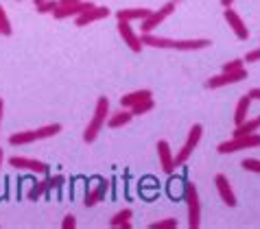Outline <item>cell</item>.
<instances>
[{"mask_svg": "<svg viewBox=\"0 0 260 229\" xmlns=\"http://www.w3.org/2000/svg\"><path fill=\"white\" fill-rule=\"evenodd\" d=\"M35 140H38L35 131H18V133L9 135V144L11 146H26V144H33Z\"/></svg>", "mask_w": 260, "mask_h": 229, "instance_id": "19", "label": "cell"}, {"mask_svg": "<svg viewBox=\"0 0 260 229\" xmlns=\"http://www.w3.org/2000/svg\"><path fill=\"white\" fill-rule=\"evenodd\" d=\"M212 42L206 37L199 40H175V48L173 51H201V48H210Z\"/></svg>", "mask_w": 260, "mask_h": 229, "instance_id": "17", "label": "cell"}, {"mask_svg": "<svg viewBox=\"0 0 260 229\" xmlns=\"http://www.w3.org/2000/svg\"><path fill=\"white\" fill-rule=\"evenodd\" d=\"M92 7H94V3H90V0H79V3H75V5H68V7H57V9L53 11V18H55V20H68V18H77V16H81V13L90 11Z\"/></svg>", "mask_w": 260, "mask_h": 229, "instance_id": "8", "label": "cell"}, {"mask_svg": "<svg viewBox=\"0 0 260 229\" xmlns=\"http://www.w3.org/2000/svg\"><path fill=\"white\" fill-rule=\"evenodd\" d=\"M258 123H260V116H258Z\"/></svg>", "mask_w": 260, "mask_h": 229, "instance_id": "41", "label": "cell"}, {"mask_svg": "<svg viewBox=\"0 0 260 229\" xmlns=\"http://www.w3.org/2000/svg\"><path fill=\"white\" fill-rule=\"evenodd\" d=\"M260 146V135L254 131L249 135H241V138H232L228 142H221L219 144V151L221 155H228V153H236V151H247V148H258Z\"/></svg>", "mask_w": 260, "mask_h": 229, "instance_id": "3", "label": "cell"}, {"mask_svg": "<svg viewBox=\"0 0 260 229\" xmlns=\"http://www.w3.org/2000/svg\"><path fill=\"white\" fill-rule=\"evenodd\" d=\"M153 107H155V101H153V98H149V101H142V103H138V105H134L129 111H132L134 116H142V113H149L151 109H153Z\"/></svg>", "mask_w": 260, "mask_h": 229, "instance_id": "26", "label": "cell"}, {"mask_svg": "<svg viewBox=\"0 0 260 229\" xmlns=\"http://www.w3.org/2000/svg\"><path fill=\"white\" fill-rule=\"evenodd\" d=\"M258 129H260L258 118H247L245 123L236 125V129H234V138H241V135H249V133L258 131Z\"/></svg>", "mask_w": 260, "mask_h": 229, "instance_id": "21", "label": "cell"}, {"mask_svg": "<svg viewBox=\"0 0 260 229\" xmlns=\"http://www.w3.org/2000/svg\"><path fill=\"white\" fill-rule=\"evenodd\" d=\"M223 18H225V22H228V26L234 31V35L238 40H249V28L245 26V22H243V18L238 16V13L232 9V7H225V11H223Z\"/></svg>", "mask_w": 260, "mask_h": 229, "instance_id": "10", "label": "cell"}, {"mask_svg": "<svg viewBox=\"0 0 260 229\" xmlns=\"http://www.w3.org/2000/svg\"><path fill=\"white\" fill-rule=\"evenodd\" d=\"M214 185H216V190H219V197H221V201L225 203L228 207H236V195H234V190H232V185H230L228 181V177L225 175H216L214 177Z\"/></svg>", "mask_w": 260, "mask_h": 229, "instance_id": "11", "label": "cell"}, {"mask_svg": "<svg viewBox=\"0 0 260 229\" xmlns=\"http://www.w3.org/2000/svg\"><path fill=\"white\" fill-rule=\"evenodd\" d=\"M177 218H164L157 223H151V229H177Z\"/></svg>", "mask_w": 260, "mask_h": 229, "instance_id": "27", "label": "cell"}, {"mask_svg": "<svg viewBox=\"0 0 260 229\" xmlns=\"http://www.w3.org/2000/svg\"><path fill=\"white\" fill-rule=\"evenodd\" d=\"M110 9L107 7H99V5H94L90 11H85V13H81V16H77V26H88V24H92V22H99V20H105L107 16H110Z\"/></svg>", "mask_w": 260, "mask_h": 229, "instance_id": "12", "label": "cell"}, {"mask_svg": "<svg viewBox=\"0 0 260 229\" xmlns=\"http://www.w3.org/2000/svg\"><path fill=\"white\" fill-rule=\"evenodd\" d=\"M61 183H63V175L48 177V179H46V192H50V190H57V188H61Z\"/></svg>", "mask_w": 260, "mask_h": 229, "instance_id": "31", "label": "cell"}, {"mask_svg": "<svg viewBox=\"0 0 260 229\" xmlns=\"http://www.w3.org/2000/svg\"><path fill=\"white\" fill-rule=\"evenodd\" d=\"M249 105H251L249 94H245V96L241 98V101L236 103V111H234V123H236V125H241V123H245V120H247Z\"/></svg>", "mask_w": 260, "mask_h": 229, "instance_id": "20", "label": "cell"}, {"mask_svg": "<svg viewBox=\"0 0 260 229\" xmlns=\"http://www.w3.org/2000/svg\"><path fill=\"white\" fill-rule=\"evenodd\" d=\"M232 3H234V0H221L223 7H232Z\"/></svg>", "mask_w": 260, "mask_h": 229, "instance_id": "37", "label": "cell"}, {"mask_svg": "<svg viewBox=\"0 0 260 229\" xmlns=\"http://www.w3.org/2000/svg\"><path fill=\"white\" fill-rule=\"evenodd\" d=\"M173 3H175V5H177V3H182V0H173Z\"/></svg>", "mask_w": 260, "mask_h": 229, "instance_id": "40", "label": "cell"}, {"mask_svg": "<svg viewBox=\"0 0 260 229\" xmlns=\"http://www.w3.org/2000/svg\"><path fill=\"white\" fill-rule=\"evenodd\" d=\"M241 166L245 170H249V173H260V160H256V157H247V160H243Z\"/></svg>", "mask_w": 260, "mask_h": 229, "instance_id": "28", "label": "cell"}, {"mask_svg": "<svg viewBox=\"0 0 260 229\" xmlns=\"http://www.w3.org/2000/svg\"><path fill=\"white\" fill-rule=\"evenodd\" d=\"M243 61H245V63H256V61H260V48H254V51H249L247 55H245Z\"/></svg>", "mask_w": 260, "mask_h": 229, "instance_id": "32", "label": "cell"}, {"mask_svg": "<svg viewBox=\"0 0 260 229\" xmlns=\"http://www.w3.org/2000/svg\"><path fill=\"white\" fill-rule=\"evenodd\" d=\"M247 94H249L251 101H260V88H251V90L247 92Z\"/></svg>", "mask_w": 260, "mask_h": 229, "instance_id": "34", "label": "cell"}, {"mask_svg": "<svg viewBox=\"0 0 260 229\" xmlns=\"http://www.w3.org/2000/svg\"><path fill=\"white\" fill-rule=\"evenodd\" d=\"M79 0H57V7H68V5H75Z\"/></svg>", "mask_w": 260, "mask_h": 229, "instance_id": "35", "label": "cell"}, {"mask_svg": "<svg viewBox=\"0 0 260 229\" xmlns=\"http://www.w3.org/2000/svg\"><path fill=\"white\" fill-rule=\"evenodd\" d=\"M42 195H46V179H42V181L33 183L31 188H28V192H26V199H28V201H38Z\"/></svg>", "mask_w": 260, "mask_h": 229, "instance_id": "24", "label": "cell"}, {"mask_svg": "<svg viewBox=\"0 0 260 229\" xmlns=\"http://www.w3.org/2000/svg\"><path fill=\"white\" fill-rule=\"evenodd\" d=\"M149 98H153V92L151 90H136V92H132V94L120 98V107L122 109H132L134 105H138L142 101H149Z\"/></svg>", "mask_w": 260, "mask_h": 229, "instance_id": "15", "label": "cell"}, {"mask_svg": "<svg viewBox=\"0 0 260 229\" xmlns=\"http://www.w3.org/2000/svg\"><path fill=\"white\" fill-rule=\"evenodd\" d=\"M243 68H245L243 59H232V61H228L225 66H223V72H238V70H243Z\"/></svg>", "mask_w": 260, "mask_h": 229, "instance_id": "30", "label": "cell"}, {"mask_svg": "<svg viewBox=\"0 0 260 229\" xmlns=\"http://www.w3.org/2000/svg\"><path fill=\"white\" fill-rule=\"evenodd\" d=\"M173 13H175V3H173V0H171V3L162 5V7H160V9H157V11H151V16H149L147 20H142V26H140V31H142V33H151V31H153L155 26H160V24L164 22L166 18H171Z\"/></svg>", "mask_w": 260, "mask_h": 229, "instance_id": "5", "label": "cell"}, {"mask_svg": "<svg viewBox=\"0 0 260 229\" xmlns=\"http://www.w3.org/2000/svg\"><path fill=\"white\" fill-rule=\"evenodd\" d=\"M11 33H13V28H11V20H9V16H7L5 7L0 5V35H5V37H9Z\"/></svg>", "mask_w": 260, "mask_h": 229, "instance_id": "25", "label": "cell"}, {"mask_svg": "<svg viewBox=\"0 0 260 229\" xmlns=\"http://www.w3.org/2000/svg\"><path fill=\"white\" fill-rule=\"evenodd\" d=\"M61 227H63V229H75V227H77V218L72 216V214H68V216H63Z\"/></svg>", "mask_w": 260, "mask_h": 229, "instance_id": "33", "label": "cell"}, {"mask_svg": "<svg viewBox=\"0 0 260 229\" xmlns=\"http://www.w3.org/2000/svg\"><path fill=\"white\" fill-rule=\"evenodd\" d=\"M107 190H110V183H107V181H101L92 190H88V195H85V199H83L85 207H94L96 203H101V201H103V197L107 195Z\"/></svg>", "mask_w": 260, "mask_h": 229, "instance_id": "16", "label": "cell"}, {"mask_svg": "<svg viewBox=\"0 0 260 229\" xmlns=\"http://www.w3.org/2000/svg\"><path fill=\"white\" fill-rule=\"evenodd\" d=\"M201 135H204V127H201V125H192V127H190V131H188V138H186V142H184V146L179 148V153H177V155H173L175 168H177V166H184V164L190 160V155H192L194 148H197L199 140H201Z\"/></svg>", "mask_w": 260, "mask_h": 229, "instance_id": "2", "label": "cell"}, {"mask_svg": "<svg viewBox=\"0 0 260 229\" xmlns=\"http://www.w3.org/2000/svg\"><path fill=\"white\" fill-rule=\"evenodd\" d=\"M186 205H188V227L197 229L201 225V203H199V192L192 183L186 185Z\"/></svg>", "mask_w": 260, "mask_h": 229, "instance_id": "4", "label": "cell"}, {"mask_svg": "<svg viewBox=\"0 0 260 229\" xmlns=\"http://www.w3.org/2000/svg\"><path fill=\"white\" fill-rule=\"evenodd\" d=\"M61 131V125L59 123H53V125H44L40 129H35V135H38V140H46V138H53Z\"/></svg>", "mask_w": 260, "mask_h": 229, "instance_id": "23", "label": "cell"}, {"mask_svg": "<svg viewBox=\"0 0 260 229\" xmlns=\"http://www.w3.org/2000/svg\"><path fill=\"white\" fill-rule=\"evenodd\" d=\"M33 3H35V5H40V3H44V0H33Z\"/></svg>", "mask_w": 260, "mask_h": 229, "instance_id": "39", "label": "cell"}, {"mask_svg": "<svg viewBox=\"0 0 260 229\" xmlns=\"http://www.w3.org/2000/svg\"><path fill=\"white\" fill-rule=\"evenodd\" d=\"M243 79H247V70H238V72H221L216 77H210L206 81V88L208 90H219V88H225V85H232V83H238L243 81Z\"/></svg>", "mask_w": 260, "mask_h": 229, "instance_id": "7", "label": "cell"}, {"mask_svg": "<svg viewBox=\"0 0 260 229\" xmlns=\"http://www.w3.org/2000/svg\"><path fill=\"white\" fill-rule=\"evenodd\" d=\"M132 216H134V212L129 210V207H125V210H120L116 216L110 220V225L112 227H122V229H132V223H129V218Z\"/></svg>", "mask_w": 260, "mask_h": 229, "instance_id": "22", "label": "cell"}, {"mask_svg": "<svg viewBox=\"0 0 260 229\" xmlns=\"http://www.w3.org/2000/svg\"><path fill=\"white\" fill-rule=\"evenodd\" d=\"M9 166H13L16 170H31L35 175H46L48 173V164L33 160V157H24V155H13L9 157Z\"/></svg>", "mask_w": 260, "mask_h": 229, "instance_id": "6", "label": "cell"}, {"mask_svg": "<svg viewBox=\"0 0 260 229\" xmlns=\"http://www.w3.org/2000/svg\"><path fill=\"white\" fill-rule=\"evenodd\" d=\"M153 9H147V7H132V9H118L116 11V20H122V22H136V20H147L151 16Z\"/></svg>", "mask_w": 260, "mask_h": 229, "instance_id": "14", "label": "cell"}, {"mask_svg": "<svg viewBox=\"0 0 260 229\" xmlns=\"http://www.w3.org/2000/svg\"><path fill=\"white\" fill-rule=\"evenodd\" d=\"M35 9H38V13H53L57 9V0H44V3L35 5Z\"/></svg>", "mask_w": 260, "mask_h": 229, "instance_id": "29", "label": "cell"}, {"mask_svg": "<svg viewBox=\"0 0 260 229\" xmlns=\"http://www.w3.org/2000/svg\"><path fill=\"white\" fill-rule=\"evenodd\" d=\"M118 35L122 37V42L132 48L134 53H142V48H144V44H142V40H140V35L134 31V26H132V22H122V20H118Z\"/></svg>", "mask_w": 260, "mask_h": 229, "instance_id": "9", "label": "cell"}, {"mask_svg": "<svg viewBox=\"0 0 260 229\" xmlns=\"http://www.w3.org/2000/svg\"><path fill=\"white\" fill-rule=\"evenodd\" d=\"M3 111H5V103H3V98H0V123H3Z\"/></svg>", "mask_w": 260, "mask_h": 229, "instance_id": "36", "label": "cell"}, {"mask_svg": "<svg viewBox=\"0 0 260 229\" xmlns=\"http://www.w3.org/2000/svg\"><path fill=\"white\" fill-rule=\"evenodd\" d=\"M132 118H134V113L129 111V109H122V107H120V111L110 113V116H107V127H110V129L125 127V125L132 123Z\"/></svg>", "mask_w": 260, "mask_h": 229, "instance_id": "18", "label": "cell"}, {"mask_svg": "<svg viewBox=\"0 0 260 229\" xmlns=\"http://www.w3.org/2000/svg\"><path fill=\"white\" fill-rule=\"evenodd\" d=\"M157 160H160V166L166 175H171L175 170V162H173V151H171V144L166 140L157 142Z\"/></svg>", "mask_w": 260, "mask_h": 229, "instance_id": "13", "label": "cell"}, {"mask_svg": "<svg viewBox=\"0 0 260 229\" xmlns=\"http://www.w3.org/2000/svg\"><path fill=\"white\" fill-rule=\"evenodd\" d=\"M107 116H110V101H107V96H99L94 113H92V120L88 123V127H85V131H83V140L88 142V144H92V142L99 138V133L103 131V127L107 123Z\"/></svg>", "mask_w": 260, "mask_h": 229, "instance_id": "1", "label": "cell"}, {"mask_svg": "<svg viewBox=\"0 0 260 229\" xmlns=\"http://www.w3.org/2000/svg\"><path fill=\"white\" fill-rule=\"evenodd\" d=\"M3 162H5V151L0 148V166H3Z\"/></svg>", "mask_w": 260, "mask_h": 229, "instance_id": "38", "label": "cell"}]
</instances>
